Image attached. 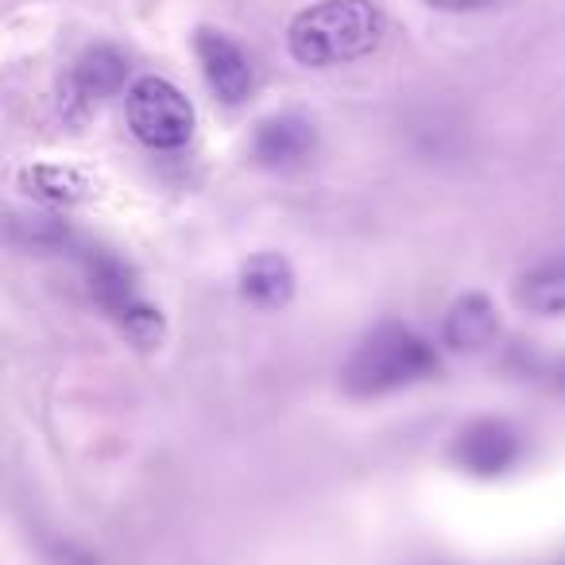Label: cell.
Masks as SVG:
<instances>
[{"label": "cell", "mask_w": 565, "mask_h": 565, "mask_svg": "<svg viewBox=\"0 0 565 565\" xmlns=\"http://www.w3.org/2000/svg\"><path fill=\"white\" fill-rule=\"evenodd\" d=\"M125 78H128V58L120 55L117 47H109V43H97V47H89L86 55L78 58V66H74L71 102H78L89 109V105L120 94Z\"/></svg>", "instance_id": "30bf717a"}, {"label": "cell", "mask_w": 565, "mask_h": 565, "mask_svg": "<svg viewBox=\"0 0 565 565\" xmlns=\"http://www.w3.org/2000/svg\"><path fill=\"white\" fill-rule=\"evenodd\" d=\"M384 40V12L372 0H322L315 9L299 12L287 32L295 63L341 66L372 55Z\"/></svg>", "instance_id": "6da1fadb"}, {"label": "cell", "mask_w": 565, "mask_h": 565, "mask_svg": "<svg viewBox=\"0 0 565 565\" xmlns=\"http://www.w3.org/2000/svg\"><path fill=\"white\" fill-rule=\"evenodd\" d=\"M89 287H94V299L102 302L120 326L132 322L140 310H148V302L140 299V287H136L132 267L105 248H97L94 256H89Z\"/></svg>", "instance_id": "52a82bcc"}, {"label": "cell", "mask_w": 565, "mask_h": 565, "mask_svg": "<svg viewBox=\"0 0 565 565\" xmlns=\"http://www.w3.org/2000/svg\"><path fill=\"white\" fill-rule=\"evenodd\" d=\"M125 109L128 128L148 148L174 151L194 136V105L179 94V86H171L167 78H156V74L128 86Z\"/></svg>", "instance_id": "3957f363"}, {"label": "cell", "mask_w": 565, "mask_h": 565, "mask_svg": "<svg viewBox=\"0 0 565 565\" xmlns=\"http://www.w3.org/2000/svg\"><path fill=\"white\" fill-rule=\"evenodd\" d=\"M241 295L244 302L259 310H279L295 299V267L279 252H256L241 267Z\"/></svg>", "instance_id": "9c48e42d"}, {"label": "cell", "mask_w": 565, "mask_h": 565, "mask_svg": "<svg viewBox=\"0 0 565 565\" xmlns=\"http://www.w3.org/2000/svg\"><path fill=\"white\" fill-rule=\"evenodd\" d=\"M318 132L307 117L299 113H275V117L259 120L256 136H252V159L259 167H295L315 151Z\"/></svg>", "instance_id": "8992f818"}, {"label": "cell", "mask_w": 565, "mask_h": 565, "mask_svg": "<svg viewBox=\"0 0 565 565\" xmlns=\"http://www.w3.org/2000/svg\"><path fill=\"white\" fill-rule=\"evenodd\" d=\"M515 299L531 315H565V264H542L534 271H526L515 287Z\"/></svg>", "instance_id": "8fae6325"}, {"label": "cell", "mask_w": 565, "mask_h": 565, "mask_svg": "<svg viewBox=\"0 0 565 565\" xmlns=\"http://www.w3.org/2000/svg\"><path fill=\"white\" fill-rule=\"evenodd\" d=\"M434 372H438V353L430 341L411 326L384 322L372 333H364L361 345L349 353L345 369H341V384L349 395L372 399V395H387L418 384V380H430Z\"/></svg>", "instance_id": "7a4b0ae2"}, {"label": "cell", "mask_w": 565, "mask_h": 565, "mask_svg": "<svg viewBox=\"0 0 565 565\" xmlns=\"http://www.w3.org/2000/svg\"><path fill=\"white\" fill-rule=\"evenodd\" d=\"M454 465L465 469L469 477H503L511 465L523 454V441H519L515 426L503 423V418H477L454 438Z\"/></svg>", "instance_id": "277c9868"}, {"label": "cell", "mask_w": 565, "mask_h": 565, "mask_svg": "<svg viewBox=\"0 0 565 565\" xmlns=\"http://www.w3.org/2000/svg\"><path fill=\"white\" fill-rule=\"evenodd\" d=\"M426 4H434V9H441V12H480V9L500 4V0H426Z\"/></svg>", "instance_id": "4fadbf2b"}, {"label": "cell", "mask_w": 565, "mask_h": 565, "mask_svg": "<svg viewBox=\"0 0 565 565\" xmlns=\"http://www.w3.org/2000/svg\"><path fill=\"white\" fill-rule=\"evenodd\" d=\"M28 190L51 205H74L89 194V182L82 179L74 167L43 163V167H32V171H28Z\"/></svg>", "instance_id": "7c38bea8"}, {"label": "cell", "mask_w": 565, "mask_h": 565, "mask_svg": "<svg viewBox=\"0 0 565 565\" xmlns=\"http://www.w3.org/2000/svg\"><path fill=\"white\" fill-rule=\"evenodd\" d=\"M441 333H446V345L457 353H480L500 338V310L488 295L469 291L449 307Z\"/></svg>", "instance_id": "ba28073f"}, {"label": "cell", "mask_w": 565, "mask_h": 565, "mask_svg": "<svg viewBox=\"0 0 565 565\" xmlns=\"http://www.w3.org/2000/svg\"><path fill=\"white\" fill-rule=\"evenodd\" d=\"M557 384L565 387V364H562V369H557Z\"/></svg>", "instance_id": "5bb4252c"}, {"label": "cell", "mask_w": 565, "mask_h": 565, "mask_svg": "<svg viewBox=\"0 0 565 565\" xmlns=\"http://www.w3.org/2000/svg\"><path fill=\"white\" fill-rule=\"evenodd\" d=\"M198 63H202L205 86L221 97L225 105H241L248 102L252 86H256V74H252V63L241 47H236L228 35L213 32V28H202L194 40Z\"/></svg>", "instance_id": "5b68a950"}]
</instances>
